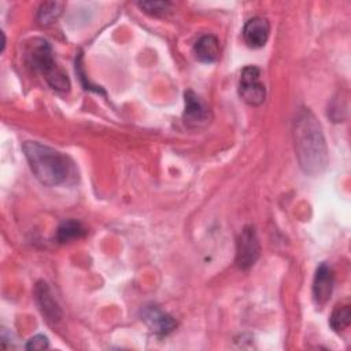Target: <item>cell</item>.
<instances>
[{
  "label": "cell",
  "instance_id": "obj_1",
  "mask_svg": "<svg viewBox=\"0 0 351 351\" xmlns=\"http://www.w3.org/2000/svg\"><path fill=\"white\" fill-rule=\"evenodd\" d=\"M295 151L306 174H319L328 163V151L322 128L308 108H303L293 122Z\"/></svg>",
  "mask_w": 351,
  "mask_h": 351
},
{
  "label": "cell",
  "instance_id": "obj_2",
  "mask_svg": "<svg viewBox=\"0 0 351 351\" xmlns=\"http://www.w3.org/2000/svg\"><path fill=\"white\" fill-rule=\"evenodd\" d=\"M22 149L32 171L44 185H62L71 177L73 162L67 155L37 141H26Z\"/></svg>",
  "mask_w": 351,
  "mask_h": 351
},
{
  "label": "cell",
  "instance_id": "obj_3",
  "mask_svg": "<svg viewBox=\"0 0 351 351\" xmlns=\"http://www.w3.org/2000/svg\"><path fill=\"white\" fill-rule=\"evenodd\" d=\"M25 58L27 64L41 73L47 82L51 85V88L66 92L70 88V81L67 75L56 66L53 60V52L51 44L40 37L32 38L26 44V51H25Z\"/></svg>",
  "mask_w": 351,
  "mask_h": 351
},
{
  "label": "cell",
  "instance_id": "obj_4",
  "mask_svg": "<svg viewBox=\"0 0 351 351\" xmlns=\"http://www.w3.org/2000/svg\"><path fill=\"white\" fill-rule=\"evenodd\" d=\"M261 70L255 66H247L243 69L239 82V95L250 106H259L265 101L266 89L259 81Z\"/></svg>",
  "mask_w": 351,
  "mask_h": 351
},
{
  "label": "cell",
  "instance_id": "obj_5",
  "mask_svg": "<svg viewBox=\"0 0 351 351\" xmlns=\"http://www.w3.org/2000/svg\"><path fill=\"white\" fill-rule=\"evenodd\" d=\"M261 247L256 232L252 226H245L236 243V263L240 269H250L259 258Z\"/></svg>",
  "mask_w": 351,
  "mask_h": 351
},
{
  "label": "cell",
  "instance_id": "obj_6",
  "mask_svg": "<svg viewBox=\"0 0 351 351\" xmlns=\"http://www.w3.org/2000/svg\"><path fill=\"white\" fill-rule=\"evenodd\" d=\"M141 319L156 335H169L177 326V322L171 315L162 311L158 306H145L141 311Z\"/></svg>",
  "mask_w": 351,
  "mask_h": 351
},
{
  "label": "cell",
  "instance_id": "obj_7",
  "mask_svg": "<svg viewBox=\"0 0 351 351\" xmlns=\"http://www.w3.org/2000/svg\"><path fill=\"white\" fill-rule=\"evenodd\" d=\"M185 111L184 122L189 128H199L208 121V108L202 99L192 90H186L185 95Z\"/></svg>",
  "mask_w": 351,
  "mask_h": 351
},
{
  "label": "cell",
  "instance_id": "obj_8",
  "mask_svg": "<svg viewBox=\"0 0 351 351\" xmlns=\"http://www.w3.org/2000/svg\"><path fill=\"white\" fill-rule=\"evenodd\" d=\"M34 295H36L37 304L41 310V314L45 317V319L49 324H58L62 318V310L56 303L55 298L52 296L49 287L44 281L37 282Z\"/></svg>",
  "mask_w": 351,
  "mask_h": 351
},
{
  "label": "cell",
  "instance_id": "obj_9",
  "mask_svg": "<svg viewBox=\"0 0 351 351\" xmlns=\"http://www.w3.org/2000/svg\"><path fill=\"white\" fill-rule=\"evenodd\" d=\"M333 291V271L326 263H321L317 267L314 282H313V296L318 306H324Z\"/></svg>",
  "mask_w": 351,
  "mask_h": 351
},
{
  "label": "cell",
  "instance_id": "obj_10",
  "mask_svg": "<svg viewBox=\"0 0 351 351\" xmlns=\"http://www.w3.org/2000/svg\"><path fill=\"white\" fill-rule=\"evenodd\" d=\"M270 25L266 18L254 16L251 18L243 29V37L248 47L251 48H261L266 44L269 38Z\"/></svg>",
  "mask_w": 351,
  "mask_h": 351
},
{
  "label": "cell",
  "instance_id": "obj_11",
  "mask_svg": "<svg viewBox=\"0 0 351 351\" xmlns=\"http://www.w3.org/2000/svg\"><path fill=\"white\" fill-rule=\"evenodd\" d=\"M193 52L197 60L203 63H213L219 56V41L213 34H204L195 43Z\"/></svg>",
  "mask_w": 351,
  "mask_h": 351
},
{
  "label": "cell",
  "instance_id": "obj_12",
  "mask_svg": "<svg viewBox=\"0 0 351 351\" xmlns=\"http://www.w3.org/2000/svg\"><path fill=\"white\" fill-rule=\"evenodd\" d=\"M85 233H86V230H85V228L82 226L81 222H78L75 219H69V221H64L58 228L56 239H58L59 243H69L71 240L84 237Z\"/></svg>",
  "mask_w": 351,
  "mask_h": 351
},
{
  "label": "cell",
  "instance_id": "obj_13",
  "mask_svg": "<svg viewBox=\"0 0 351 351\" xmlns=\"http://www.w3.org/2000/svg\"><path fill=\"white\" fill-rule=\"evenodd\" d=\"M62 8L63 3L59 1L43 3L37 11V21L41 25H49L62 14Z\"/></svg>",
  "mask_w": 351,
  "mask_h": 351
},
{
  "label": "cell",
  "instance_id": "obj_14",
  "mask_svg": "<svg viewBox=\"0 0 351 351\" xmlns=\"http://www.w3.org/2000/svg\"><path fill=\"white\" fill-rule=\"evenodd\" d=\"M351 322V308L348 304L337 306L329 318V324L335 332H340L348 328Z\"/></svg>",
  "mask_w": 351,
  "mask_h": 351
},
{
  "label": "cell",
  "instance_id": "obj_15",
  "mask_svg": "<svg viewBox=\"0 0 351 351\" xmlns=\"http://www.w3.org/2000/svg\"><path fill=\"white\" fill-rule=\"evenodd\" d=\"M138 7L151 15H162L167 11L170 4L167 1H143L138 3Z\"/></svg>",
  "mask_w": 351,
  "mask_h": 351
},
{
  "label": "cell",
  "instance_id": "obj_16",
  "mask_svg": "<svg viewBox=\"0 0 351 351\" xmlns=\"http://www.w3.org/2000/svg\"><path fill=\"white\" fill-rule=\"evenodd\" d=\"M48 346H49L48 339L44 335H37L32 337L25 347L26 350H44V348H48Z\"/></svg>",
  "mask_w": 351,
  "mask_h": 351
}]
</instances>
